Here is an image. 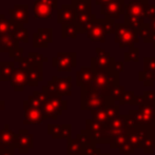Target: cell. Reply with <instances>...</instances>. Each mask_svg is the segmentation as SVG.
Returning <instances> with one entry per match:
<instances>
[{
    "mask_svg": "<svg viewBox=\"0 0 155 155\" xmlns=\"http://www.w3.org/2000/svg\"><path fill=\"white\" fill-rule=\"evenodd\" d=\"M110 2H121V3H124V0H95V3L99 6L102 5V4L110 3Z\"/></svg>",
    "mask_w": 155,
    "mask_h": 155,
    "instance_id": "obj_54",
    "label": "cell"
},
{
    "mask_svg": "<svg viewBox=\"0 0 155 155\" xmlns=\"http://www.w3.org/2000/svg\"><path fill=\"white\" fill-rule=\"evenodd\" d=\"M135 93L134 91H124V94L121 95V98L119 100V106H124V104H131L132 106L133 100L135 98Z\"/></svg>",
    "mask_w": 155,
    "mask_h": 155,
    "instance_id": "obj_43",
    "label": "cell"
},
{
    "mask_svg": "<svg viewBox=\"0 0 155 155\" xmlns=\"http://www.w3.org/2000/svg\"><path fill=\"white\" fill-rule=\"evenodd\" d=\"M86 130L91 135L95 143H110V130L107 124L97 123L93 119H87Z\"/></svg>",
    "mask_w": 155,
    "mask_h": 155,
    "instance_id": "obj_8",
    "label": "cell"
},
{
    "mask_svg": "<svg viewBox=\"0 0 155 155\" xmlns=\"http://www.w3.org/2000/svg\"><path fill=\"white\" fill-rule=\"evenodd\" d=\"M43 81V64H34L28 72V86L37 87Z\"/></svg>",
    "mask_w": 155,
    "mask_h": 155,
    "instance_id": "obj_24",
    "label": "cell"
},
{
    "mask_svg": "<svg viewBox=\"0 0 155 155\" xmlns=\"http://www.w3.org/2000/svg\"><path fill=\"white\" fill-rule=\"evenodd\" d=\"M141 1H143V2H146V3H148V2L150 1V0H141Z\"/></svg>",
    "mask_w": 155,
    "mask_h": 155,
    "instance_id": "obj_61",
    "label": "cell"
},
{
    "mask_svg": "<svg viewBox=\"0 0 155 155\" xmlns=\"http://www.w3.org/2000/svg\"><path fill=\"white\" fill-rule=\"evenodd\" d=\"M152 45L155 48V34H154V36H153V39H152Z\"/></svg>",
    "mask_w": 155,
    "mask_h": 155,
    "instance_id": "obj_60",
    "label": "cell"
},
{
    "mask_svg": "<svg viewBox=\"0 0 155 155\" xmlns=\"http://www.w3.org/2000/svg\"><path fill=\"white\" fill-rule=\"evenodd\" d=\"M124 62H129V61H133V62H138L139 61V49L134 47H131L129 49V51L124 52Z\"/></svg>",
    "mask_w": 155,
    "mask_h": 155,
    "instance_id": "obj_37",
    "label": "cell"
},
{
    "mask_svg": "<svg viewBox=\"0 0 155 155\" xmlns=\"http://www.w3.org/2000/svg\"><path fill=\"white\" fill-rule=\"evenodd\" d=\"M52 65L58 72H71L77 65V54L75 52H59L52 59Z\"/></svg>",
    "mask_w": 155,
    "mask_h": 155,
    "instance_id": "obj_9",
    "label": "cell"
},
{
    "mask_svg": "<svg viewBox=\"0 0 155 155\" xmlns=\"http://www.w3.org/2000/svg\"><path fill=\"white\" fill-rule=\"evenodd\" d=\"M62 135L63 139H69L72 136V124H62Z\"/></svg>",
    "mask_w": 155,
    "mask_h": 155,
    "instance_id": "obj_49",
    "label": "cell"
},
{
    "mask_svg": "<svg viewBox=\"0 0 155 155\" xmlns=\"http://www.w3.org/2000/svg\"><path fill=\"white\" fill-rule=\"evenodd\" d=\"M95 75H94L93 84L90 87H92L95 90L104 91L107 89H111L112 87L119 84V75L113 72H109L107 70L100 69V68L92 67Z\"/></svg>",
    "mask_w": 155,
    "mask_h": 155,
    "instance_id": "obj_6",
    "label": "cell"
},
{
    "mask_svg": "<svg viewBox=\"0 0 155 155\" xmlns=\"http://www.w3.org/2000/svg\"><path fill=\"white\" fill-rule=\"evenodd\" d=\"M76 11L72 4H62L57 10V22L61 25H75Z\"/></svg>",
    "mask_w": 155,
    "mask_h": 155,
    "instance_id": "obj_13",
    "label": "cell"
},
{
    "mask_svg": "<svg viewBox=\"0 0 155 155\" xmlns=\"http://www.w3.org/2000/svg\"><path fill=\"white\" fill-rule=\"evenodd\" d=\"M138 80L140 82H143L146 87H152L155 82V72L148 74L143 71H140L138 73Z\"/></svg>",
    "mask_w": 155,
    "mask_h": 155,
    "instance_id": "obj_40",
    "label": "cell"
},
{
    "mask_svg": "<svg viewBox=\"0 0 155 155\" xmlns=\"http://www.w3.org/2000/svg\"><path fill=\"white\" fill-rule=\"evenodd\" d=\"M148 4L141 0H132L129 3L124 4V15H130V16H136L139 18H146V11H147Z\"/></svg>",
    "mask_w": 155,
    "mask_h": 155,
    "instance_id": "obj_16",
    "label": "cell"
},
{
    "mask_svg": "<svg viewBox=\"0 0 155 155\" xmlns=\"http://www.w3.org/2000/svg\"><path fill=\"white\" fill-rule=\"evenodd\" d=\"M71 4L74 6L76 13L92 14V1L91 0H72Z\"/></svg>",
    "mask_w": 155,
    "mask_h": 155,
    "instance_id": "obj_32",
    "label": "cell"
},
{
    "mask_svg": "<svg viewBox=\"0 0 155 155\" xmlns=\"http://www.w3.org/2000/svg\"><path fill=\"white\" fill-rule=\"evenodd\" d=\"M13 37L17 41L29 43V31H28V29L25 25H20V23H18V25H17V29L15 31L14 35H13Z\"/></svg>",
    "mask_w": 155,
    "mask_h": 155,
    "instance_id": "obj_35",
    "label": "cell"
},
{
    "mask_svg": "<svg viewBox=\"0 0 155 155\" xmlns=\"http://www.w3.org/2000/svg\"><path fill=\"white\" fill-rule=\"evenodd\" d=\"M11 19L20 25L29 23V5L28 4H15L10 11Z\"/></svg>",
    "mask_w": 155,
    "mask_h": 155,
    "instance_id": "obj_19",
    "label": "cell"
},
{
    "mask_svg": "<svg viewBox=\"0 0 155 155\" xmlns=\"http://www.w3.org/2000/svg\"><path fill=\"white\" fill-rule=\"evenodd\" d=\"M4 149L3 145H2V139H1V130H0V150Z\"/></svg>",
    "mask_w": 155,
    "mask_h": 155,
    "instance_id": "obj_59",
    "label": "cell"
},
{
    "mask_svg": "<svg viewBox=\"0 0 155 155\" xmlns=\"http://www.w3.org/2000/svg\"><path fill=\"white\" fill-rule=\"evenodd\" d=\"M138 35L143 39V42L145 43H152V39H153V36H154V33L150 29L149 27V23H146L138 32Z\"/></svg>",
    "mask_w": 155,
    "mask_h": 155,
    "instance_id": "obj_38",
    "label": "cell"
},
{
    "mask_svg": "<svg viewBox=\"0 0 155 155\" xmlns=\"http://www.w3.org/2000/svg\"><path fill=\"white\" fill-rule=\"evenodd\" d=\"M123 71H124V62H121V61L115 62V64H114V72L115 73L119 75Z\"/></svg>",
    "mask_w": 155,
    "mask_h": 155,
    "instance_id": "obj_53",
    "label": "cell"
},
{
    "mask_svg": "<svg viewBox=\"0 0 155 155\" xmlns=\"http://www.w3.org/2000/svg\"><path fill=\"white\" fill-rule=\"evenodd\" d=\"M53 42V29L52 28H39L37 32L33 34V47L48 48Z\"/></svg>",
    "mask_w": 155,
    "mask_h": 155,
    "instance_id": "obj_12",
    "label": "cell"
},
{
    "mask_svg": "<svg viewBox=\"0 0 155 155\" xmlns=\"http://www.w3.org/2000/svg\"><path fill=\"white\" fill-rule=\"evenodd\" d=\"M118 151L120 152L121 154H124V155H131L132 153H134L135 149L132 147V145H131V143L128 141L127 143H124L123 147L119 148Z\"/></svg>",
    "mask_w": 155,
    "mask_h": 155,
    "instance_id": "obj_47",
    "label": "cell"
},
{
    "mask_svg": "<svg viewBox=\"0 0 155 155\" xmlns=\"http://www.w3.org/2000/svg\"><path fill=\"white\" fill-rule=\"evenodd\" d=\"M115 58L112 57L109 52L104 51L101 48H96V57L91 58V67L100 68L109 72H114Z\"/></svg>",
    "mask_w": 155,
    "mask_h": 155,
    "instance_id": "obj_10",
    "label": "cell"
},
{
    "mask_svg": "<svg viewBox=\"0 0 155 155\" xmlns=\"http://www.w3.org/2000/svg\"><path fill=\"white\" fill-rule=\"evenodd\" d=\"M128 140L134 149H143L145 153H153L155 150V143L148 129L129 128Z\"/></svg>",
    "mask_w": 155,
    "mask_h": 155,
    "instance_id": "obj_3",
    "label": "cell"
},
{
    "mask_svg": "<svg viewBox=\"0 0 155 155\" xmlns=\"http://www.w3.org/2000/svg\"><path fill=\"white\" fill-rule=\"evenodd\" d=\"M68 109V101L62 96H49L45 95L42 113L45 119H57Z\"/></svg>",
    "mask_w": 155,
    "mask_h": 155,
    "instance_id": "obj_5",
    "label": "cell"
},
{
    "mask_svg": "<svg viewBox=\"0 0 155 155\" xmlns=\"http://www.w3.org/2000/svg\"><path fill=\"white\" fill-rule=\"evenodd\" d=\"M78 31L75 25H62L61 30V37L63 39L65 38H73L75 39L77 37Z\"/></svg>",
    "mask_w": 155,
    "mask_h": 155,
    "instance_id": "obj_39",
    "label": "cell"
},
{
    "mask_svg": "<svg viewBox=\"0 0 155 155\" xmlns=\"http://www.w3.org/2000/svg\"><path fill=\"white\" fill-rule=\"evenodd\" d=\"M94 75H95V72L91 65L80 68L79 71L76 72V84L80 88L90 87L93 84Z\"/></svg>",
    "mask_w": 155,
    "mask_h": 155,
    "instance_id": "obj_18",
    "label": "cell"
},
{
    "mask_svg": "<svg viewBox=\"0 0 155 155\" xmlns=\"http://www.w3.org/2000/svg\"><path fill=\"white\" fill-rule=\"evenodd\" d=\"M1 139L4 149L5 148H14V149H17V147H18V134H15L11 130L8 124H4V128L1 130Z\"/></svg>",
    "mask_w": 155,
    "mask_h": 155,
    "instance_id": "obj_22",
    "label": "cell"
},
{
    "mask_svg": "<svg viewBox=\"0 0 155 155\" xmlns=\"http://www.w3.org/2000/svg\"><path fill=\"white\" fill-rule=\"evenodd\" d=\"M45 120L42 111L33 108L25 99L23 101V124H39Z\"/></svg>",
    "mask_w": 155,
    "mask_h": 155,
    "instance_id": "obj_11",
    "label": "cell"
},
{
    "mask_svg": "<svg viewBox=\"0 0 155 155\" xmlns=\"http://www.w3.org/2000/svg\"><path fill=\"white\" fill-rule=\"evenodd\" d=\"M100 23H101L102 28H104L106 34H111V33H115V27H116V23H115L114 19H110V18H101L99 19Z\"/></svg>",
    "mask_w": 155,
    "mask_h": 155,
    "instance_id": "obj_41",
    "label": "cell"
},
{
    "mask_svg": "<svg viewBox=\"0 0 155 155\" xmlns=\"http://www.w3.org/2000/svg\"><path fill=\"white\" fill-rule=\"evenodd\" d=\"M48 134L53 139H63L62 135V124H48Z\"/></svg>",
    "mask_w": 155,
    "mask_h": 155,
    "instance_id": "obj_36",
    "label": "cell"
},
{
    "mask_svg": "<svg viewBox=\"0 0 155 155\" xmlns=\"http://www.w3.org/2000/svg\"><path fill=\"white\" fill-rule=\"evenodd\" d=\"M143 72L151 74L155 72V57H145L143 58Z\"/></svg>",
    "mask_w": 155,
    "mask_h": 155,
    "instance_id": "obj_44",
    "label": "cell"
},
{
    "mask_svg": "<svg viewBox=\"0 0 155 155\" xmlns=\"http://www.w3.org/2000/svg\"><path fill=\"white\" fill-rule=\"evenodd\" d=\"M148 132H149L150 136L152 137V139H153L154 143H155V123L148 128Z\"/></svg>",
    "mask_w": 155,
    "mask_h": 155,
    "instance_id": "obj_56",
    "label": "cell"
},
{
    "mask_svg": "<svg viewBox=\"0 0 155 155\" xmlns=\"http://www.w3.org/2000/svg\"><path fill=\"white\" fill-rule=\"evenodd\" d=\"M115 104L111 97H107L102 91L95 90L92 87L81 88L80 95V109L81 110H97L104 107H110Z\"/></svg>",
    "mask_w": 155,
    "mask_h": 155,
    "instance_id": "obj_1",
    "label": "cell"
},
{
    "mask_svg": "<svg viewBox=\"0 0 155 155\" xmlns=\"http://www.w3.org/2000/svg\"><path fill=\"white\" fill-rule=\"evenodd\" d=\"M18 134V152L20 154H27L34 148V135L27 129H20Z\"/></svg>",
    "mask_w": 155,
    "mask_h": 155,
    "instance_id": "obj_15",
    "label": "cell"
},
{
    "mask_svg": "<svg viewBox=\"0 0 155 155\" xmlns=\"http://www.w3.org/2000/svg\"><path fill=\"white\" fill-rule=\"evenodd\" d=\"M124 87L120 86V84H116V86L112 87L110 89V96L114 101H119L121 98V95L124 92Z\"/></svg>",
    "mask_w": 155,
    "mask_h": 155,
    "instance_id": "obj_42",
    "label": "cell"
},
{
    "mask_svg": "<svg viewBox=\"0 0 155 155\" xmlns=\"http://www.w3.org/2000/svg\"><path fill=\"white\" fill-rule=\"evenodd\" d=\"M109 130L111 132H114V131H118L124 128H130V123H129V115H124L119 114L117 117H115L114 119L110 120L108 124Z\"/></svg>",
    "mask_w": 155,
    "mask_h": 155,
    "instance_id": "obj_27",
    "label": "cell"
},
{
    "mask_svg": "<svg viewBox=\"0 0 155 155\" xmlns=\"http://www.w3.org/2000/svg\"><path fill=\"white\" fill-rule=\"evenodd\" d=\"M107 108H108V107H104V108L91 111V115H92L93 120L97 121V123H101V124H108L109 121H110V119H109V116H108Z\"/></svg>",
    "mask_w": 155,
    "mask_h": 155,
    "instance_id": "obj_34",
    "label": "cell"
},
{
    "mask_svg": "<svg viewBox=\"0 0 155 155\" xmlns=\"http://www.w3.org/2000/svg\"><path fill=\"white\" fill-rule=\"evenodd\" d=\"M96 20V16L94 14H82L76 13L75 25L77 28L78 33H87L89 31L94 21Z\"/></svg>",
    "mask_w": 155,
    "mask_h": 155,
    "instance_id": "obj_20",
    "label": "cell"
},
{
    "mask_svg": "<svg viewBox=\"0 0 155 155\" xmlns=\"http://www.w3.org/2000/svg\"><path fill=\"white\" fill-rule=\"evenodd\" d=\"M34 1L43 2V3L49 4L53 10H58V0H34Z\"/></svg>",
    "mask_w": 155,
    "mask_h": 155,
    "instance_id": "obj_51",
    "label": "cell"
},
{
    "mask_svg": "<svg viewBox=\"0 0 155 155\" xmlns=\"http://www.w3.org/2000/svg\"><path fill=\"white\" fill-rule=\"evenodd\" d=\"M114 41L119 45L120 49H124L127 47H134L136 43H138L139 40L137 32L133 30L130 25L126 23H116Z\"/></svg>",
    "mask_w": 155,
    "mask_h": 155,
    "instance_id": "obj_7",
    "label": "cell"
},
{
    "mask_svg": "<svg viewBox=\"0 0 155 155\" xmlns=\"http://www.w3.org/2000/svg\"><path fill=\"white\" fill-rule=\"evenodd\" d=\"M128 130L129 128H124L118 131L110 133V148L111 149H119L124 143H128Z\"/></svg>",
    "mask_w": 155,
    "mask_h": 155,
    "instance_id": "obj_23",
    "label": "cell"
},
{
    "mask_svg": "<svg viewBox=\"0 0 155 155\" xmlns=\"http://www.w3.org/2000/svg\"><path fill=\"white\" fill-rule=\"evenodd\" d=\"M87 36L93 42H106V32H104V28H102L101 23H100L98 18H96L92 27L87 32Z\"/></svg>",
    "mask_w": 155,
    "mask_h": 155,
    "instance_id": "obj_21",
    "label": "cell"
},
{
    "mask_svg": "<svg viewBox=\"0 0 155 155\" xmlns=\"http://www.w3.org/2000/svg\"><path fill=\"white\" fill-rule=\"evenodd\" d=\"M18 23L13 19H6L4 14H0V37L13 36Z\"/></svg>",
    "mask_w": 155,
    "mask_h": 155,
    "instance_id": "obj_25",
    "label": "cell"
},
{
    "mask_svg": "<svg viewBox=\"0 0 155 155\" xmlns=\"http://www.w3.org/2000/svg\"><path fill=\"white\" fill-rule=\"evenodd\" d=\"M149 27H150V29H151L152 31H153L154 34H155V18H154V19H152V20H150Z\"/></svg>",
    "mask_w": 155,
    "mask_h": 155,
    "instance_id": "obj_57",
    "label": "cell"
},
{
    "mask_svg": "<svg viewBox=\"0 0 155 155\" xmlns=\"http://www.w3.org/2000/svg\"><path fill=\"white\" fill-rule=\"evenodd\" d=\"M14 148H5L0 150V155H14Z\"/></svg>",
    "mask_w": 155,
    "mask_h": 155,
    "instance_id": "obj_55",
    "label": "cell"
},
{
    "mask_svg": "<svg viewBox=\"0 0 155 155\" xmlns=\"http://www.w3.org/2000/svg\"><path fill=\"white\" fill-rule=\"evenodd\" d=\"M146 104V99H145V97H143V96H135L134 100H133L132 106L140 107V106H143V104Z\"/></svg>",
    "mask_w": 155,
    "mask_h": 155,
    "instance_id": "obj_52",
    "label": "cell"
},
{
    "mask_svg": "<svg viewBox=\"0 0 155 155\" xmlns=\"http://www.w3.org/2000/svg\"><path fill=\"white\" fill-rule=\"evenodd\" d=\"M11 84L13 89L16 92H21L25 90V88L28 86V72L25 70L21 69L20 67L15 68L13 72L12 79H11Z\"/></svg>",
    "mask_w": 155,
    "mask_h": 155,
    "instance_id": "obj_17",
    "label": "cell"
},
{
    "mask_svg": "<svg viewBox=\"0 0 155 155\" xmlns=\"http://www.w3.org/2000/svg\"><path fill=\"white\" fill-rule=\"evenodd\" d=\"M42 92L49 96H71L72 77L71 76H53L48 81L47 86L42 87Z\"/></svg>",
    "mask_w": 155,
    "mask_h": 155,
    "instance_id": "obj_4",
    "label": "cell"
},
{
    "mask_svg": "<svg viewBox=\"0 0 155 155\" xmlns=\"http://www.w3.org/2000/svg\"><path fill=\"white\" fill-rule=\"evenodd\" d=\"M124 23L128 25H130L133 30H135L136 32H138L143 25H146L145 23V19L143 18H139V17L136 16H130V15H124Z\"/></svg>",
    "mask_w": 155,
    "mask_h": 155,
    "instance_id": "obj_33",
    "label": "cell"
},
{
    "mask_svg": "<svg viewBox=\"0 0 155 155\" xmlns=\"http://www.w3.org/2000/svg\"><path fill=\"white\" fill-rule=\"evenodd\" d=\"M45 94L43 92H38V91H34L32 95H30L28 97V102L33 107V108H36L38 110L42 111L43 104H45Z\"/></svg>",
    "mask_w": 155,
    "mask_h": 155,
    "instance_id": "obj_31",
    "label": "cell"
},
{
    "mask_svg": "<svg viewBox=\"0 0 155 155\" xmlns=\"http://www.w3.org/2000/svg\"><path fill=\"white\" fill-rule=\"evenodd\" d=\"M14 70H15V62L13 61L0 62V81H11Z\"/></svg>",
    "mask_w": 155,
    "mask_h": 155,
    "instance_id": "obj_28",
    "label": "cell"
},
{
    "mask_svg": "<svg viewBox=\"0 0 155 155\" xmlns=\"http://www.w3.org/2000/svg\"><path fill=\"white\" fill-rule=\"evenodd\" d=\"M23 53H25V49L23 48H15V49L11 50L10 53H8V55H10V57H12L13 59L15 60V62H21L23 59Z\"/></svg>",
    "mask_w": 155,
    "mask_h": 155,
    "instance_id": "obj_46",
    "label": "cell"
},
{
    "mask_svg": "<svg viewBox=\"0 0 155 155\" xmlns=\"http://www.w3.org/2000/svg\"><path fill=\"white\" fill-rule=\"evenodd\" d=\"M82 149V143L77 137L67 139V155H84Z\"/></svg>",
    "mask_w": 155,
    "mask_h": 155,
    "instance_id": "obj_29",
    "label": "cell"
},
{
    "mask_svg": "<svg viewBox=\"0 0 155 155\" xmlns=\"http://www.w3.org/2000/svg\"><path fill=\"white\" fill-rule=\"evenodd\" d=\"M143 97L146 99V104H155V90H149L143 92Z\"/></svg>",
    "mask_w": 155,
    "mask_h": 155,
    "instance_id": "obj_48",
    "label": "cell"
},
{
    "mask_svg": "<svg viewBox=\"0 0 155 155\" xmlns=\"http://www.w3.org/2000/svg\"><path fill=\"white\" fill-rule=\"evenodd\" d=\"M5 109V101L4 100H0V113Z\"/></svg>",
    "mask_w": 155,
    "mask_h": 155,
    "instance_id": "obj_58",
    "label": "cell"
},
{
    "mask_svg": "<svg viewBox=\"0 0 155 155\" xmlns=\"http://www.w3.org/2000/svg\"><path fill=\"white\" fill-rule=\"evenodd\" d=\"M124 13V3L121 2H110L100 5V14L110 19H119L120 15Z\"/></svg>",
    "mask_w": 155,
    "mask_h": 155,
    "instance_id": "obj_14",
    "label": "cell"
},
{
    "mask_svg": "<svg viewBox=\"0 0 155 155\" xmlns=\"http://www.w3.org/2000/svg\"><path fill=\"white\" fill-rule=\"evenodd\" d=\"M130 128L148 129L155 123V104H145L137 110L129 111Z\"/></svg>",
    "mask_w": 155,
    "mask_h": 155,
    "instance_id": "obj_2",
    "label": "cell"
},
{
    "mask_svg": "<svg viewBox=\"0 0 155 155\" xmlns=\"http://www.w3.org/2000/svg\"><path fill=\"white\" fill-rule=\"evenodd\" d=\"M28 57L31 59V61L34 64H43V62L48 61V58L45 57L42 54L36 53V52H29Z\"/></svg>",
    "mask_w": 155,
    "mask_h": 155,
    "instance_id": "obj_45",
    "label": "cell"
},
{
    "mask_svg": "<svg viewBox=\"0 0 155 155\" xmlns=\"http://www.w3.org/2000/svg\"><path fill=\"white\" fill-rule=\"evenodd\" d=\"M19 47V41L13 36L0 37V53H10L11 50Z\"/></svg>",
    "mask_w": 155,
    "mask_h": 155,
    "instance_id": "obj_30",
    "label": "cell"
},
{
    "mask_svg": "<svg viewBox=\"0 0 155 155\" xmlns=\"http://www.w3.org/2000/svg\"><path fill=\"white\" fill-rule=\"evenodd\" d=\"M146 18L150 20L155 18V4H148L147 11H146Z\"/></svg>",
    "mask_w": 155,
    "mask_h": 155,
    "instance_id": "obj_50",
    "label": "cell"
},
{
    "mask_svg": "<svg viewBox=\"0 0 155 155\" xmlns=\"http://www.w3.org/2000/svg\"><path fill=\"white\" fill-rule=\"evenodd\" d=\"M52 10L53 8L47 3L40 1H34L33 3V11H34V18H43L49 19L52 18Z\"/></svg>",
    "mask_w": 155,
    "mask_h": 155,
    "instance_id": "obj_26",
    "label": "cell"
}]
</instances>
